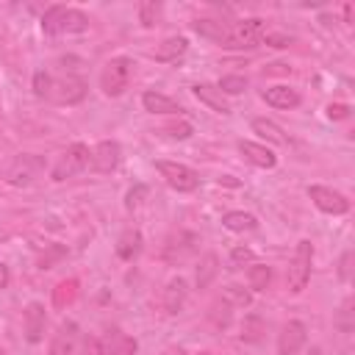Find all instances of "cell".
<instances>
[{
    "instance_id": "9c48e42d",
    "label": "cell",
    "mask_w": 355,
    "mask_h": 355,
    "mask_svg": "<svg viewBox=\"0 0 355 355\" xmlns=\"http://www.w3.org/2000/svg\"><path fill=\"white\" fill-rule=\"evenodd\" d=\"M119 161H122V147H119V141H100L94 150H89V164H92V169L94 172H100V175H108V172H114L116 166H119Z\"/></svg>"
},
{
    "instance_id": "d4e9b609",
    "label": "cell",
    "mask_w": 355,
    "mask_h": 355,
    "mask_svg": "<svg viewBox=\"0 0 355 355\" xmlns=\"http://www.w3.org/2000/svg\"><path fill=\"white\" fill-rule=\"evenodd\" d=\"M139 250H141V233H139L136 227L125 230V233L119 236V241H116V255H119L122 261H133V258L139 255Z\"/></svg>"
},
{
    "instance_id": "e0dca14e",
    "label": "cell",
    "mask_w": 355,
    "mask_h": 355,
    "mask_svg": "<svg viewBox=\"0 0 355 355\" xmlns=\"http://www.w3.org/2000/svg\"><path fill=\"white\" fill-rule=\"evenodd\" d=\"M261 97H263L272 108H283V111L300 105V92L291 89V86H283V83H280V86H269V89H263Z\"/></svg>"
},
{
    "instance_id": "d6a6232c",
    "label": "cell",
    "mask_w": 355,
    "mask_h": 355,
    "mask_svg": "<svg viewBox=\"0 0 355 355\" xmlns=\"http://www.w3.org/2000/svg\"><path fill=\"white\" fill-rule=\"evenodd\" d=\"M158 17H161V3H139V22L144 28H153Z\"/></svg>"
},
{
    "instance_id": "60d3db41",
    "label": "cell",
    "mask_w": 355,
    "mask_h": 355,
    "mask_svg": "<svg viewBox=\"0 0 355 355\" xmlns=\"http://www.w3.org/2000/svg\"><path fill=\"white\" fill-rule=\"evenodd\" d=\"M8 280H11L8 266H6V263H0V288H6V286H8Z\"/></svg>"
},
{
    "instance_id": "f546056e",
    "label": "cell",
    "mask_w": 355,
    "mask_h": 355,
    "mask_svg": "<svg viewBox=\"0 0 355 355\" xmlns=\"http://www.w3.org/2000/svg\"><path fill=\"white\" fill-rule=\"evenodd\" d=\"M216 89H219L222 94H241V92L247 89V78H244V75H225V78L216 83Z\"/></svg>"
},
{
    "instance_id": "8fae6325",
    "label": "cell",
    "mask_w": 355,
    "mask_h": 355,
    "mask_svg": "<svg viewBox=\"0 0 355 355\" xmlns=\"http://www.w3.org/2000/svg\"><path fill=\"white\" fill-rule=\"evenodd\" d=\"M305 338H308L305 324L300 319H288L277 336V355H300L305 347Z\"/></svg>"
},
{
    "instance_id": "30bf717a",
    "label": "cell",
    "mask_w": 355,
    "mask_h": 355,
    "mask_svg": "<svg viewBox=\"0 0 355 355\" xmlns=\"http://www.w3.org/2000/svg\"><path fill=\"white\" fill-rule=\"evenodd\" d=\"M42 166H44V164H42L39 155H17L14 164L8 166L6 178H8L11 186H28V183H33V180L39 178Z\"/></svg>"
},
{
    "instance_id": "ab89813d",
    "label": "cell",
    "mask_w": 355,
    "mask_h": 355,
    "mask_svg": "<svg viewBox=\"0 0 355 355\" xmlns=\"http://www.w3.org/2000/svg\"><path fill=\"white\" fill-rule=\"evenodd\" d=\"M144 194H147V189H144V186H136V189H130V191H128V200H125V205H128V208H136V205L141 202V197H144Z\"/></svg>"
},
{
    "instance_id": "f1b7e54d",
    "label": "cell",
    "mask_w": 355,
    "mask_h": 355,
    "mask_svg": "<svg viewBox=\"0 0 355 355\" xmlns=\"http://www.w3.org/2000/svg\"><path fill=\"white\" fill-rule=\"evenodd\" d=\"M222 300L230 305V308H247L250 305V291L244 286H227L222 291Z\"/></svg>"
},
{
    "instance_id": "7c38bea8",
    "label": "cell",
    "mask_w": 355,
    "mask_h": 355,
    "mask_svg": "<svg viewBox=\"0 0 355 355\" xmlns=\"http://www.w3.org/2000/svg\"><path fill=\"white\" fill-rule=\"evenodd\" d=\"M80 341V330L75 322H61L53 341H50V355H72Z\"/></svg>"
},
{
    "instance_id": "f6af8a7d",
    "label": "cell",
    "mask_w": 355,
    "mask_h": 355,
    "mask_svg": "<svg viewBox=\"0 0 355 355\" xmlns=\"http://www.w3.org/2000/svg\"><path fill=\"white\" fill-rule=\"evenodd\" d=\"M0 355H3V352H0Z\"/></svg>"
},
{
    "instance_id": "7402d4cb",
    "label": "cell",
    "mask_w": 355,
    "mask_h": 355,
    "mask_svg": "<svg viewBox=\"0 0 355 355\" xmlns=\"http://www.w3.org/2000/svg\"><path fill=\"white\" fill-rule=\"evenodd\" d=\"M191 250H194V236H191V233H178V236H172V239L166 241L164 258H166V261H180V258H186Z\"/></svg>"
},
{
    "instance_id": "d590c367",
    "label": "cell",
    "mask_w": 355,
    "mask_h": 355,
    "mask_svg": "<svg viewBox=\"0 0 355 355\" xmlns=\"http://www.w3.org/2000/svg\"><path fill=\"white\" fill-rule=\"evenodd\" d=\"M72 355H103V352H100V338H94V336H80V341H78V347H75Z\"/></svg>"
},
{
    "instance_id": "52a82bcc",
    "label": "cell",
    "mask_w": 355,
    "mask_h": 355,
    "mask_svg": "<svg viewBox=\"0 0 355 355\" xmlns=\"http://www.w3.org/2000/svg\"><path fill=\"white\" fill-rule=\"evenodd\" d=\"M155 169L175 191H194L200 186V175L180 161H155Z\"/></svg>"
},
{
    "instance_id": "4dcf8cb0",
    "label": "cell",
    "mask_w": 355,
    "mask_h": 355,
    "mask_svg": "<svg viewBox=\"0 0 355 355\" xmlns=\"http://www.w3.org/2000/svg\"><path fill=\"white\" fill-rule=\"evenodd\" d=\"M194 31L211 42H219V33H222V19H197L194 22Z\"/></svg>"
},
{
    "instance_id": "5bb4252c",
    "label": "cell",
    "mask_w": 355,
    "mask_h": 355,
    "mask_svg": "<svg viewBox=\"0 0 355 355\" xmlns=\"http://www.w3.org/2000/svg\"><path fill=\"white\" fill-rule=\"evenodd\" d=\"M44 324H47L44 305H42V302H28V308H25V338H28L31 344L42 341Z\"/></svg>"
},
{
    "instance_id": "b9f144b4",
    "label": "cell",
    "mask_w": 355,
    "mask_h": 355,
    "mask_svg": "<svg viewBox=\"0 0 355 355\" xmlns=\"http://www.w3.org/2000/svg\"><path fill=\"white\" fill-rule=\"evenodd\" d=\"M352 11H355V8H352V6H349V3H347V6H344V19H347V22H349V19H352Z\"/></svg>"
},
{
    "instance_id": "4fadbf2b",
    "label": "cell",
    "mask_w": 355,
    "mask_h": 355,
    "mask_svg": "<svg viewBox=\"0 0 355 355\" xmlns=\"http://www.w3.org/2000/svg\"><path fill=\"white\" fill-rule=\"evenodd\" d=\"M239 153L244 155V161H250V164L258 166V169H272V166L277 164V155H275L266 144H258V141L241 139V141H239Z\"/></svg>"
},
{
    "instance_id": "44dd1931",
    "label": "cell",
    "mask_w": 355,
    "mask_h": 355,
    "mask_svg": "<svg viewBox=\"0 0 355 355\" xmlns=\"http://www.w3.org/2000/svg\"><path fill=\"white\" fill-rule=\"evenodd\" d=\"M252 133H258V136L266 139L269 144H280V147L288 144V136L283 133V128H280L277 122L266 119V116H255V119H252Z\"/></svg>"
},
{
    "instance_id": "277c9868",
    "label": "cell",
    "mask_w": 355,
    "mask_h": 355,
    "mask_svg": "<svg viewBox=\"0 0 355 355\" xmlns=\"http://www.w3.org/2000/svg\"><path fill=\"white\" fill-rule=\"evenodd\" d=\"M311 266H313V244L308 239H302L294 247V255H291V263H288V275H286L291 294L305 291V286L311 280Z\"/></svg>"
},
{
    "instance_id": "6da1fadb",
    "label": "cell",
    "mask_w": 355,
    "mask_h": 355,
    "mask_svg": "<svg viewBox=\"0 0 355 355\" xmlns=\"http://www.w3.org/2000/svg\"><path fill=\"white\" fill-rule=\"evenodd\" d=\"M266 33V22L252 17V19H236V22H222V33L219 42L222 47L230 50H241V47H255Z\"/></svg>"
},
{
    "instance_id": "d6986e66",
    "label": "cell",
    "mask_w": 355,
    "mask_h": 355,
    "mask_svg": "<svg viewBox=\"0 0 355 355\" xmlns=\"http://www.w3.org/2000/svg\"><path fill=\"white\" fill-rule=\"evenodd\" d=\"M186 294H189L186 280H183L180 275L172 277V280L164 286V311H166V313H178V311L183 308V302H186Z\"/></svg>"
},
{
    "instance_id": "484cf974",
    "label": "cell",
    "mask_w": 355,
    "mask_h": 355,
    "mask_svg": "<svg viewBox=\"0 0 355 355\" xmlns=\"http://www.w3.org/2000/svg\"><path fill=\"white\" fill-rule=\"evenodd\" d=\"M247 280H250V288L252 291H263L269 286V280H272V269L266 263H252L247 269Z\"/></svg>"
},
{
    "instance_id": "ba28073f",
    "label": "cell",
    "mask_w": 355,
    "mask_h": 355,
    "mask_svg": "<svg viewBox=\"0 0 355 355\" xmlns=\"http://www.w3.org/2000/svg\"><path fill=\"white\" fill-rule=\"evenodd\" d=\"M308 197H311V202H313L319 211H324V214L338 216V214H347V211H349V200H347L341 191L330 189V186H308Z\"/></svg>"
},
{
    "instance_id": "4316f807",
    "label": "cell",
    "mask_w": 355,
    "mask_h": 355,
    "mask_svg": "<svg viewBox=\"0 0 355 355\" xmlns=\"http://www.w3.org/2000/svg\"><path fill=\"white\" fill-rule=\"evenodd\" d=\"M261 336H263V319L255 316V313L244 316V322H241V341L255 344V341H261Z\"/></svg>"
},
{
    "instance_id": "cb8c5ba5",
    "label": "cell",
    "mask_w": 355,
    "mask_h": 355,
    "mask_svg": "<svg viewBox=\"0 0 355 355\" xmlns=\"http://www.w3.org/2000/svg\"><path fill=\"white\" fill-rule=\"evenodd\" d=\"M222 225L227 230H233V233H250V230L258 227V219L252 214H247V211H227L222 216Z\"/></svg>"
},
{
    "instance_id": "83f0119b",
    "label": "cell",
    "mask_w": 355,
    "mask_h": 355,
    "mask_svg": "<svg viewBox=\"0 0 355 355\" xmlns=\"http://www.w3.org/2000/svg\"><path fill=\"white\" fill-rule=\"evenodd\" d=\"M230 316H233V308L219 297L214 305H211V311H208V319H211V324L216 327V330H222V327H227V322H230Z\"/></svg>"
},
{
    "instance_id": "1f68e13d",
    "label": "cell",
    "mask_w": 355,
    "mask_h": 355,
    "mask_svg": "<svg viewBox=\"0 0 355 355\" xmlns=\"http://www.w3.org/2000/svg\"><path fill=\"white\" fill-rule=\"evenodd\" d=\"M352 316H355V311H352V297H347V300L341 302L338 316H336V324H338V330H341V333H352V327H355Z\"/></svg>"
},
{
    "instance_id": "74e56055",
    "label": "cell",
    "mask_w": 355,
    "mask_h": 355,
    "mask_svg": "<svg viewBox=\"0 0 355 355\" xmlns=\"http://www.w3.org/2000/svg\"><path fill=\"white\" fill-rule=\"evenodd\" d=\"M252 261H255V255H252V250H247V247H236V250L230 252V263H233V266L252 263Z\"/></svg>"
},
{
    "instance_id": "ffe728a7",
    "label": "cell",
    "mask_w": 355,
    "mask_h": 355,
    "mask_svg": "<svg viewBox=\"0 0 355 355\" xmlns=\"http://www.w3.org/2000/svg\"><path fill=\"white\" fill-rule=\"evenodd\" d=\"M141 105L150 114H178V111H183L178 105V100H172V97H166L161 92H144L141 94Z\"/></svg>"
},
{
    "instance_id": "2e32d148",
    "label": "cell",
    "mask_w": 355,
    "mask_h": 355,
    "mask_svg": "<svg viewBox=\"0 0 355 355\" xmlns=\"http://www.w3.org/2000/svg\"><path fill=\"white\" fill-rule=\"evenodd\" d=\"M186 50H189L186 36H169V39H164V42L153 50V58L161 61V64H178V61L186 55Z\"/></svg>"
},
{
    "instance_id": "e575fe53",
    "label": "cell",
    "mask_w": 355,
    "mask_h": 355,
    "mask_svg": "<svg viewBox=\"0 0 355 355\" xmlns=\"http://www.w3.org/2000/svg\"><path fill=\"white\" fill-rule=\"evenodd\" d=\"M352 261H355V252L352 250H344L341 258H338V280L341 283H349L352 280Z\"/></svg>"
},
{
    "instance_id": "ee69618b",
    "label": "cell",
    "mask_w": 355,
    "mask_h": 355,
    "mask_svg": "<svg viewBox=\"0 0 355 355\" xmlns=\"http://www.w3.org/2000/svg\"><path fill=\"white\" fill-rule=\"evenodd\" d=\"M166 355H186V352H183V349H169Z\"/></svg>"
},
{
    "instance_id": "5b68a950",
    "label": "cell",
    "mask_w": 355,
    "mask_h": 355,
    "mask_svg": "<svg viewBox=\"0 0 355 355\" xmlns=\"http://www.w3.org/2000/svg\"><path fill=\"white\" fill-rule=\"evenodd\" d=\"M89 166V147L86 144H80V141H75V144H69L61 155H58V161H55V166H53V180H67V178H75V175H80L83 169Z\"/></svg>"
},
{
    "instance_id": "8d00e7d4",
    "label": "cell",
    "mask_w": 355,
    "mask_h": 355,
    "mask_svg": "<svg viewBox=\"0 0 355 355\" xmlns=\"http://www.w3.org/2000/svg\"><path fill=\"white\" fill-rule=\"evenodd\" d=\"M50 80H53V75H50V72H44V69H36V75H33V94L47 100V92H50Z\"/></svg>"
},
{
    "instance_id": "f35d334b",
    "label": "cell",
    "mask_w": 355,
    "mask_h": 355,
    "mask_svg": "<svg viewBox=\"0 0 355 355\" xmlns=\"http://www.w3.org/2000/svg\"><path fill=\"white\" fill-rule=\"evenodd\" d=\"M327 116H330V119H347V116H349V105H344V103H330V105H327Z\"/></svg>"
},
{
    "instance_id": "3957f363",
    "label": "cell",
    "mask_w": 355,
    "mask_h": 355,
    "mask_svg": "<svg viewBox=\"0 0 355 355\" xmlns=\"http://www.w3.org/2000/svg\"><path fill=\"white\" fill-rule=\"evenodd\" d=\"M133 67H136V64H133L128 55H116V58L105 61V67H103V72H100V89H103V94L119 97V94L128 89L130 78H133Z\"/></svg>"
},
{
    "instance_id": "ac0fdd59",
    "label": "cell",
    "mask_w": 355,
    "mask_h": 355,
    "mask_svg": "<svg viewBox=\"0 0 355 355\" xmlns=\"http://www.w3.org/2000/svg\"><path fill=\"white\" fill-rule=\"evenodd\" d=\"M191 92H194V97H197L200 103H205L211 111H216V114H230V103H227V97H225L214 83H197Z\"/></svg>"
},
{
    "instance_id": "7bdbcfd3",
    "label": "cell",
    "mask_w": 355,
    "mask_h": 355,
    "mask_svg": "<svg viewBox=\"0 0 355 355\" xmlns=\"http://www.w3.org/2000/svg\"><path fill=\"white\" fill-rule=\"evenodd\" d=\"M308 355H322V349H319V347H311V352H308Z\"/></svg>"
},
{
    "instance_id": "9a60e30c",
    "label": "cell",
    "mask_w": 355,
    "mask_h": 355,
    "mask_svg": "<svg viewBox=\"0 0 355 355\" xmlns=\"http://www.w3.org/2000/svg\"><path fill=\"white\" fill-rule=\"evenodd\" d=\"M100 352L103 355H133L136 352V338H130L122 330H108L105 338L100 341Z\"/></svg>"
},
{
    "instance_id": "836d02e7",
    "label": "cell",
    "mask_w": 355,
    "mask_h": 355,
    "mask_svg": "<svg viewBox=\"0 0 355 355\" xmlns=\"http://www.w3.org/2000/svg\"><path fill=\"white\" fill-rule=\"evenodd\" d=\"M161 133H164L166 139H178V141H180V139H189V136H191V125L180 119V122H172V125L161 128Z\"/></svg>"
},
{
    "instance_id": "7a4b0ae2",
    "label": "cell",
    "mask_w": 355,
    "mask_h": 355,
    "mask_svg": "<svg viewBox=\"0 0 355 355\" xmlns=\"http://www.w3.org/2000/svg\"><path fill=\"white\" fill-rule=\"evenodd\" d=\"M89 28V17L78 8L67 6H50L42 14V31L47 36H64V33H83Z\"/></svg>"
},
{
    "instance_id": "603a6c76",
    "label": "cell",
    "mask_w": 355,
    "mask_h": 355,
    "mask_svg": "<svg viewBox=\"0 0 355 355\" xmlns=\"http://www.w3.org/2000/svg\"><path fill=\"white\" fill-rule=\"evenodd\" d=\"M216 272H219V258H216L214 252H205V255L200 258V263H197V272H194L197 288H208L211 280L216 277Z\"/></svg>"
},
{
    "instance_id": "8992f818",
    "label": "cell",
    "mask_w": 355,
    "mask_h": 355,
    "mask_svg": "<svg viewBox=\"0 0 355 355\" xmlns=\"http://www.w3.org/2000/svg\"><path fill=\"white\" fill-rule=\"evenodd\" d=\"M86 97V83L83 78L67 72V75H58L50 80V92H47V100L58 103V105H75Z\"/></svg>"
}]
</instances>
